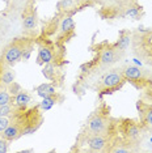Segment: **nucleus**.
I'll use <instances>...</instances> for the list:
<instances>
[{
	"instance_id": "24",
	"label": "nucleus",
	"mask_w": 152,
	"mask_h": 153,
	"mask_svg": "<svg viewBox=\"0 0 152 153\" xmlns=\"http://www.w3.org/2000/svg\"><path fill=\"white\" fill-rule=\"evenodd\" d=\"M142 94H140V100L146 101V102H151L152 103V82L148 84L144 89L140 90Z\"/></svg>"
},
{
	"instance_id": "10",
	"label": "nucleus",
	"mask_w": 152,
	"mask_h": 153,
	"mask_svg": "<svg viewBox=\"0 0 152 153\" xmlns=\"http://www.w3.org/2000/svg\"><path fill=\"white\" fill-rule=\"evenodd\" d=\"M38 22H39V19H38L36 4L32 1H28L22 12V34L24 36L37 37L39 34V32L37 30Z\"/></svg>"
},
{
	"instance_id": "21",
	"label": "nucleus",
	"mask_w": 152,
	"mask_h": 153,
	"mask_svg": "<svg viewBox=\"0 0 152 153\" xmlns=\"http://www.w3.org/2000/svg\"><path fill=\"white\" fill-rule=\"evenodd\" d=\"M64 94L60 92H57V93H53V94H49L46 97H43L42 98V102L38 103L41 107V110L42 111H47L50 110L51 107H53L54 105H57V103H62L64 101Z\"/></svg>"
},
{
	"instance_id": "17",
	"label": "nucleus",
	"mask_w": 152,
	"mask_h": 153,
	"mask_svg": "<svg viewBox=\"0 0 152 153\" xmlns=\"http://www.w3.org/2000/svg\"><path fill=\"white\" fill-rule=\"evenodd\" d=\"M136 151H139V147L127 143L118 135L117 139L114 140L113 145L110 147L109 153H129V152H136Z\"/></svg>"
},
{
	"instance_id": "6",
	"label": "nucleus",
	"mask_w": 152,
	"mask_h": 153,
	"mask_svg": "<svg viewBox=\"0 0 152 153\" xmlns=\"http://www.w3.org/2000/svg\"><path fill=\"white\" fill-rule=\"evenodd\" d=\"M131 47L134 55L152 68V27H138L134 30Z\"/></svg>"
},
{
	"instance_id": "14",
	"label": "nucleus",
	"mask_w": 152,
	"mask_h": 153,
	"mask_svg": "<svg viewBox=\"0 0 152 153\" xmlns=\"http://www.w3.org/2000/svg\"><path fill=\"white\" fill-rule=\"evenodd\" d=\"M0 136H1L3 139H5V140L11 141V143L19 140L21 136H24L22 127H21V124H20V122L16 117L12 119V122L9 123V126L0 134Z\"/></svg>"
},
{
	"instance_id": "7",
	"label": "nucleus",
	"mask_w": 152,
	"mask_h": 153,
	"mask_svg": "<svg viewBox=\"0 0 152 153\" xmlns=\"http://www.w3.org/2000/svg\"><path fill=\"white\" fill-rule=\"evenodd\" d=\"M147 131L143 128L139 119L118 118V135L123 140L136 147H140Z\"/></svg>"
},
{
	"instance_id": "1",
	"label": "nucleus",
	"mask_w": 152,
	"mask_h": 153,
	"mask_svg": "<svg viewBox=\"0 0 152 153\" xmlns=\"http://www.w3.org/2000/svg\"><path fill=\"white\" fill-rule=\"evenodd\" d=\"M91 51L93 53V58L80 65V74L72 86L74 93L79 97H83L85 90L92 88V85L100 76L125 56V53L115 48L114 45L108 41L93 43L91 46Z\"/></svg>"
},
{
	"instance_id": "9",
	"label": "nucleus",
	"mask_w": 152,
	"mask_h": 153,
	"mask_svg": "<svg viewBox=\"0 0 152 153\" xmlns=\"http://www.w3.org/2000/svg\"><path fill=\"white\" fill-rule=\"evenodd\" d=\"M16 118L19 119L20 124H21L24 135L34 134L45 122L43 111L41 110L39 105H33V106L30 105L28 109L22 110Z\"/></svg>"
},
{
	"instance_id": "5",
	"label": "nucleus",
	"mask_w": 152,
	"mask_h": 153,
	"mask_svg": "<svg viewBox=\"0 0 152 153\" xmlns=\"http://www.w3.org/2000/svg\"><path fill=\"white\" fill-rule=\"evenodd\" d=\"M126 84V79L122 74V69L119 67L109 68L105 74H102L96 80V82L92 85L93 90L97 93L98 100H104L105 96H110L113 93L122 89V86Z\"/></svg>"
},
{
	"instance_id": "4",
	"label": "nucleus",
	"mask_w": 152,
	"mask_h": 153,
	"mask_svg": "<svg viewBox=\"0 0 152 153\" xmlns=\"http://www.w3.org/2000/svg\"><path fill=\"white\" fill-rule=\"evenodd\" d=\"M37 46V64L45 65L47 63L57 64H67V50L66 46L57 43L53 38L43 37L38 34L36 38Z\"/></svg>"
},
{
	"instance_id": "20",
	"label": "nucleus",
	"mask_w": 152,
	"mask_h": 153,
	"mask_svg": "<svg viewBox=\"0 0 152 153\" xmlns=\"http://www.w3.org/2000/svg\"><path fill=\"white\" fill-rule=\"evenodd\" d=\"M131 41H133V32L129 29H123L119 32L118 39H117L113 45L115 48H118L119 51H122V53L126 54V50L131 45Z\"/></svg>"
},
{
	"instance_id": "12",
	"label": "nucleus",
	"mask_w": 152,
	"mask_h": 153,
	"mask_svg": "<svg viewBox=\"0 0 152 153\" xmlns=\"http://www.w3.org/2000/svg\"><path fill=\"white\" fill-rule=\"evenodd\" d=\"M63 68H64L63 64L47 63L42 68V75L49 80L51 84H54L59 89L64 85V80H66V74H64Z\"/></svg>"
},
{
	"instance_id": "13",
	"label": "nucleus",
	"mask_w": 152,
	"mask_h": 153,
	"mask_svg": "<svg viewBox=\"0 0 152 153\" xmlns=\"http://www.w3.org/2000/svg\"><path fill=\"white\" fill-rule=\"evenodd\" d=\"M136 109L143 128L147 132H152V103L139 98L136 101Z\"/></svg>"
},
{
	"instance_id": "11",
	"label": "nucleus",
	"mask_w": 152,
	"mask_h": 153,
	"mask_svg": "<svg viewBox=\"0 0 152 153\" xmlns=\"http://www.w3.org/2000/svg\"><path fill=\"white\" fill-rule=\"evenodd\" d=\"M75 36H76V25L74 21V16L62 15L59 26H58V32L54 37V41L57 43L62 45V46H66Z\"/></svg>"
},
{
	"instance_id": "18",
	"label": "nucleus",
	"mask_w": 152,
	"mask_h": 153,
	"mask_svg": "<svg viewBox=\"0 0 152 153\" xmlns=\"http://www.w3.org/2000/svg\"><path fill=\"white\" fill-rule=\"evenodd\" d=\"M32 100H33V97L32 94H30L28 90L25 89H20L19 92L16 93L15 96H13V98H12V103L15 105L16 107H19V109H21V110H25L28 109V107L30 106V103H32Z\"/></svg>"
},
{
	"instance_id": "15",
	"label": "nucleus",
	"mask_w": 152,
	"mask_h": 153,
	"mask_svg": "<svg viewBox=\"0 0 152 153\" xmlns=\"http://www.w3.org/2000/svg\"><path fill=\"white\" fill-rule=\"evenodd\" d=\"M144 15L143 7L139 3H136V0L130 1L122 8L121 12V19H133V20H139Z\"/></svg>"
},
{
	"instance_id": "19",
	"label": "nucleus",
	"mask_w": 152,
	"mask_h": 153,
	"mask_svg": "<svg viewBox=\"0 0 152 153\" xmlns=\"http://www.w3.org/2000/svg\"><path fill=\"white\" fill-rule=\"evenodd\" d=\"M15 71L13 67H9L0 62V88H8L12 82H15Z\"/></svg>"
},
{
	"instance_id": "16",
	"label": "nucleus",
	"mask_w": 152,
	"mask_h": 153,
	"mask_svg": "<svg viewBox=\"0 0 152 153\" xmlns=\"http://www.w3.org/2000/svg\"><path fill=\"white\" fill-rule=\"evenodd\" d=\"M60 19H62V13L57 12L53 17H51V19L47 20V21L43 24L42 29H41V32H39L41 36L49 37V38H54L55 34H57V32H58V26H59Z\"/></svg>"
},
{
	"instance_id": "3",
	"label": "nucleus",
	"mask_w": 152,
	"mask_h": 153,
	"mask_svg": "<svg viewBox=\"0 0 152 153\" xmlns=\"http://www.w3.org/2000/svg\"><path fill=\"white\" fill-rule=\"evenodd\" d=\"M36 38L37 37L32 36L15 38L4 47L1 55H0V62L9 67H15L19 62L28 60L34 48V45H36Z\"/></svg>"
},
{
	"instance_id": "2",
	"label": "nucleus",
	"mask_w": 152,
	"mask_h": 153,
	"mask_svg": "<svg viewBox=\"0 0 152 153\" xmlns=\"http://www.w3.org/2000/svg\"><path fill=\"white\" fill-rule=\"evenodd\" d=\"M118 134V118L110 114V107L104 100L95 110L89 114L84 126L80 130V135H109Z\"/></svg>"
},
{
	"instance_id": "25",
	"label": "nucleus",
	"mask_w": 152,
	"mask_h": 153,
	"mask_svg": "<svg viewBox=\"0 0 152 153\" xmlns=\"http://www.w3.org/2000/svg\"><path fill=\"white\" fill-rule=\"evenodd\" d=\"M9 144H11V141L0 137V153H7L9 151Z\"/></svg>"
},
{
	"instance_id": "23",
	"label": "nucleus",
	"mask_w": 152,
	"mask_h": 153,
	"mask_svg": "<svg viewBox=\"0 0 152 153\" xmlns=\"http://www.w3.org/2000/svg\"><path fill=\"white\" fill-rule=\"evenodd\" d=\"M12 98L13 96L11 94L8 88H0V106L12 103Z\"/></svg>"
},
{
	"instance_id": "8",
	"label": "nucleus",
	"mask_w": 152,
	"mask_h": 153,
	"mask_svg": "<svg viewBox=\"0 0 152 153\" xmlns=\"http://www.w3.org/2000/svg\"><path fill=\"white\" fill-rule=\"evenodd\" d=\"M122 74L126 79V82H129L138 90L144 89L148 84L152 82V68L139 67L134 64H123L121 65Z\"/></svg>"
},
{
	"instance_id": "26",
	"label": "nucleus",
	"mask_w": 152,
	"mask_h": 153,
	"mask_svg": "<svg viewBox=\"0 0 152 153\" xmlns=\"http://www.w3.org/2000/svg\"><path fill=\"white\" fill-rule=\"evenodd\" d=\"M28 1H32V3H34V4H36V1H37V0H28Z\"/></svg>"
},
{
	"instance_id": "22",
	"label": "nucleus",
	"mask_w": 152,
	"mask_h": 153,
	"mask_svg": "<svg viewBox=\"0 0 152 153\" xmlns=\"http://www.w3.org/2000/svg\"><path fill=\"white\" fill-rule=\"evenodd\" d=\"M37 92V94L39 97H46L49 94H53V93H57L58 92V88L55 86L54 84H51V82H43V84L38 85L36 89H34Z\"/></svg>"
}]
</instances>
